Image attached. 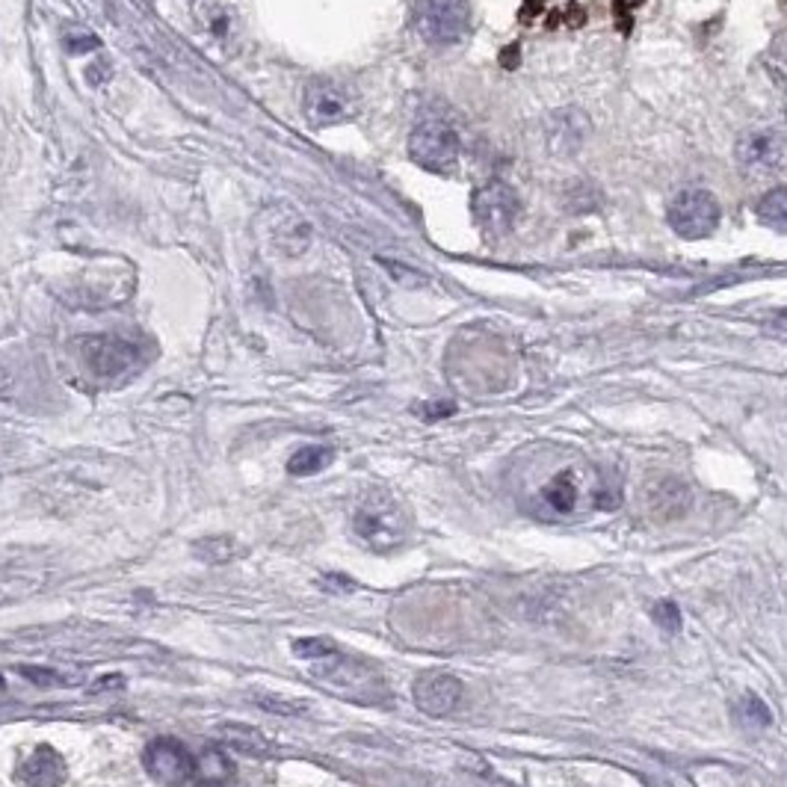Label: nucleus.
<instances>
[{
    "mask_svg": "<svg viewBox=\"0 0 787 787\" xmlns=\"http://www.w3.org/2000/svg\"><path fill=\"white\" fill-rule=\"evenodd\" d=\"M232 779H237V773H234V764L228 761V755L223 749H205L196 758V776H193V785L196 787L223 785V781Z\"/></svg>",
    "mask_w": 787,
    "mask_h": 787,
    "instance_id": "nucleus-17",
    "label": "nucleus"
},
{
    "mask_svg": "<svg viewBox=\"0 0 787 787\" xmlns=\"http://www.w3.org/2000/svg\"><path fill=\"white\" fill-rule=\"evenodd\" d=\"M651 619L669 633H675L678 628H681V610H678L675 601H658V604L651 607Z\"/></svg>",
    "mask_w": 787,
    "mask_h": 787,
    "instance_id": "nucleus-24",
    "label": "nucleus"
},
{
    "mask_svg": "<svg viewBox=\"0 0 787 787\" xmlns=\"http://www.w3.org/2000/svg\"><path fill=\"white\" fill-rule=\"evenodd\" d=\"M255 701H258L264 710H273V714H285V717H299V714H305L308 710V701H299V699H278V692H264V696H255Z\"/></svg>",
    "mask_w": 787,
    "mask_h": 787,
    "instance_id": "nucleus-23",
    "label": "nucleus"
},
{
    "mask_svg": "<svg viewBox=\"0 0 787 787\" xmlns=\"http://www.w3.org/2000/svg\"><path fill=\"white\" fill-rule=\"evenodd\" d=\"M412 27L426 45H435V48L459 45L471 30V3L468 0H415Z\"/></svg>",
    "mask_w": 787,
    "mask_h": 787,
    "instance_id": "nucleus-5",
    "label": "nucleus"
},
{
    "mask_svg": "<svg viewBox=\"0 0 787 787\" xmlns=\"http://www.w3.org/2000/svg\"><path fill=\"white\" fill-rule=\"evenodd\" d=\"M773 62H776V66L787 75V39H779V42H776V48H773Z\"/></svg>",
    "mask_w": 787,
    "mask_h": 787,
    "instance_id": "nucleus-30",
    "label": "nucleus"
},
{
    "mask_svg": "<svg viewBox=\"0 0 787 787\" xmlns=\"http://www.w3.org/2000/svg\"><path fill=\"white\" fill-rule=\"evenodd\" d=\"M761 326H764V332H767V335L787 341V312L770 314V317H767V321H764Z\"/></svg>",
    "mask_w": 787,
    "mask_h": 787,
    "instance_id": "nucleus-27",
    "label": "nucleus"
},
{
    "mask_svg": "<svg viewBox=\"0 0 787 787\" xmlns=\"http://www.w3.org/2000/svg\"><path fill=\"white\" fill-rule=\"evenodd\" d=\"M501 62L506 66V69H515V62H519V48H512L510 53H501Z\"/></svg>",
    "mask_w": 787,
    "mask_h": 787,
    "instance_id": "nucleus-31",
    "label": "nucleus"
},
{
    "mask_svg": "<svg viewBox=\"0 0 787 787\" xmlns=\"http://www.w3.org/2000/svg\"><path fill=\"white\" fill-rule=\"evenodd\" d=\"M667 219L672 225V232L683 240H705L719 228L722 208H719L717 196L710 190L687 187L669 201Z\"/></svg>",
    "mask_w": 787,
    "mask_h": 787,
    "instance_id": "nucleus-6",
    "label": "nucleus"
},
{
    "mask_svg": "<svg viewBox=\"0 0 787 787\" xmlns=\"http://www.w3.org/2000/svg\"><path fill=\"white\" fill-rule=\"evenodd\" d=\"M740 714H744V722H749V726H770V710L758 696H746L740 701Z\"/></svg>",
    "mask_w": 787,
    "mask_h": 787,
    "instance_id": "nucleus-25",
    "label": "nucleus"
},
{
    "mask_svg": "<svg viewBox=\"0 0 787 787\" xmlns=\"http://www.w3.org/2000/svg\"><path fill=\"white\" fill-rule=\"evenodd\" d=\"M598 501H601V483L587 465L560 468L533 494V506L545 519H569L583 506H598Z\"/></svg>",
    "mask_w": 787,
    "mask_h": 787,
    "instance_id": "nucleus-2",
    "label": "nucleus"
},
{
    "mask_svg": "<svg viewBox=\"0 0 787 787\" xmlns=\"http://www.w3.org/2000/svg\"><path fill=\"white\" fill-rule=\"evenodd\" d=\"M193 551H196V557L205 562H228L234 560V542L228 537H217V539H201V542H196L193 545Z\"/></svg>",
    "mask_w": 787,
    "mask_h": 787,
    "instance_id": "nucleus-21",
    "label": "nucleus"
},
{
    "mask_svg": "<svg viewBox=\"0 0 787 787\" xmlns=\"http://www.w3.org/2000/svg\"><path fill=\"white\" fill-rule=\"evenodd\" d=\"M735 160L737 169L749 178H770L785 169L787 142L776 130H752L737 139Z\"/></svg>",
    "mask_w": 787,
    "mask_h": 787,
    "instance_id": "nucleus-11",
    "label": "nucleus"
},
{
    "mask_svg": "<svg viewBox=\"0 0 787 787\" xmlns=\"http://www.w3.org/2000/svg\"><path fill=\"white\" fill-rule=\"evenodd\" d=\"M649 510L655 519L660 521H675L687 515L692 506V492L678 480H658L649 485Z\"/></svg>",
    "mask_w": 787,
    "mask_h": 787,
    "instance_id": "nucleus-15",
    "label": "nucleus"
},
{
    "mask_svg": "<svg viewBox=\"0 0 787 787\" xmlns=\"http://www.w3.org/2000/svg\"><path fill=\"white\" fill-rule=\"evenodd\" d=\"M98 39L92 33H69L66 36V51L69 53H83V51H96Z\"/></svg>",
    "mask_w": 787,
    "mask_h": 787,
    "instance_id": "nucleus-26",
    "label": "nucleus"
},
{
    "mask_svg": "<svg viewBox=\"0 0 787 787\" xmlns=\"http://www.w3.org/2000/svg\"><path fill=\"white\" fill-rule=\"evenodd\" d=\"M308 675L317 683H323V687L335 690L337 696H346V699L380 701L388 692L376 669H371L362 660L350 658L337 646L326 651L323 658L308 660Z\"/></svg>",
    "mask_w": 787,
    "mask_h": 787,
    "instance_id": "nucleus-3",
    "label": "nucleus"
},
{
    "mask_svg": "<svg viewBox=\"0 0 787 787\" xmlns=\"http://www.w3.org/2000/svg\"><path fill=\"white\" fill-rule=\"evenodd\" d=\"M382 264L394 273V278H412V285L415 287H421V285H426V276H421V273H415V269H406V267H400V264H391V260H385L382 258Z\"/></svg>",
    "mask_w": 787,
    "mask_h": 787,
    "instance_id": "nucleus-28",
    "label": "nucleus"
},
{
    "mask_svg": "<svg viewBox=\"0 0 787 787\" xmlns=\"http://www.w3.org/2000/svg\"><path fill=\"white\" fill-rule=\"evenodd\" d=\"M18 675H24V678H30L33 683H60V687H75V683H80V675H69L62 672V669H42V667H18Z\"/></svg>",
    "mask_w": 787,
    "mask_h": 787,
    "instance_id": "nucleus-22",
    "label": "nucleus"
},
{
    "mask_svg": "<svg viewBox=\"0 0 787 787\" xmlns=\"http://www.w3.org/2000/svg\"><path fill=\"white\" fill-rule=\"evenodd\" d=\"M592 137V119L578 107H560L548 112L545 119V148L554 157L578 155Z\"/></svg>",
    "mask_w": 787,
    "mask_h": 787,
    "instance_id": "nucleus-13",
    "label": "nucleus"
},
{
    "mask_svg": "<svg viewBox=\"0 0 787 787\" xmlns=\"http://www.w3.org/2000/svg\"><path fill=\"white\" fill-rule=\"evenodd\" d=\"M78 355L98 382L121 385L142 367V353L137 344L119 335H92L78 344Z\"/></svg>",
    "mask_w": 787,
    "mask_h": 787,
    "instance_id": "nucleus-4",
    "label": "nucleus"
},
{
    "mask_svg": "<svg viewBox=\"0 0 787 787\" xmlns=\"http://www.w3.org/2000/svg\"><path fill=\"white\" fill-rule=\"evenodd\" d=\"M350 528H353V537L364 548H371L373 554H391L409 542L412 521L394 494L367 492L355 501L350 512Z\"/></svg>",
    "mask_w": 787,
    "mask_h": 787,
    "instance_id": "nucleus-1",
    "label": "nucleus"
},
{
    "mask_svg": "<svg viewBox=\"0 0 787 787\" xmlns=\"http://www.w3.org/2000/svg\"><path fill=\"white\" fill-rule=\"evenodd\" d=\"M335 459V450L326 447V444H308V447H299L294 456L287 459V474L291 476H314L321 474L323 468L332 465Z\"/></svg>",
    "mask_w": 787,
    "mask_h": 787,
    "instance_id": "nucleus-19",
    "label": "nucleus"
},
{
    "mask_svg": "<svg viewBox=\"0 0 787 787\" xmlns=\"http://www.w3.org/2000/svg\"><path fill=\"white\" fill-rule=\"evenodd\" d=\"M193 12L196 21L208 36H214L217 42H232L234 30H237V16L232 9L223 7L219 0H193Z\"/></svg>",
    "mask_w": 787,
    "mask_h": 787,
    "instance_id": "nucleus-16",
    "label": "nucleus"
},
{
    "mask_svg": "<svg viewBox=\"0 0 787 787\" xmlns=\"http://www.w3.org/2000/svg\"><path fill=\"white\" fill-rule=\"evenodd\" d=\"M456 412V406L453 403H430V406H421V415L430 417V421H435V417H444V415H453Z\"/></svg>",
    "mask_w": 787,
    "mask_h": 787,
    "instance_id": "nucleus-29",
    "label": "nucleus"
},
{
    "mask_svg": "<svg viewBox=\"0 0 787 787\" xmlns=\"http://www.w3.org/2000/svg\"><path fill=\"white\" fill-rule=\"evenodd\" d=\"M409 157L426 173H453L459 164V134L444 121H424L409 134Z\"/></svg>",
    "mask_w": 787,
    "mask_h": 787,
    "instance_id": "nucleus-8",
    "label": "nucleus"
},
{
    "mask_svg": "<svg viewBox=\"0 0 787 787\" xmlns=\"http://www.w3.org/2000/svg\"><path fill=\"white\" fill-rule=\"evenodd\" d=\"M18 781L27 787H62L69 779V764L53 746H36L18 767Z\"/></svg>",
    "mask_w": 787,
    "mask_h": 787,
    "instance_id": "nucleus-14",
    "label": "nucleus"
},
{
    "mask_svg": "<svg viewBox=\"0 0 787 787\" xmlns=\"http://www.w3.org/2000/svg\"><path fill=\"white\" fill-rule=\"evenodd\" d=\"M142 767L164 787H184L196 776V758L178 737H155L142 749Z\"/></svg>",
    "mask_w": 787,
    "mask_h": 787,
    "instance_id": "nucleus-10",
    "label": "nucleus"
},
{
    "mask_svg": "<svg viewBox=\"0 0 787 787\" xmlns=\"http://www.w3.org/2000/svg\"><path fill=\"white\" fill-rule=\"evenodd\" d=\"M758 219L776 232H787V187H773L758 201Z\"/></svg>",
    "mask_w": 787,
    "mask_h": 787,
    "instance_id": "nucleus-20",
    "label": "nucleus"
},
{
    "mask_svg": "<svg viewBox=\"0 0 787 787\" xmlns=\"http://www.w3.org/2000/svg\"><path fill=\"white\" fill-rule=\"evenodd\" d=\"M412 696H415L417 710H424L426 717H450L462 705L465 687H462L456 675L430 669V672L417 675Z\"/></svg>",
    "mask_w": 787,
    "mask_h": 787,
    "instance_id": "nucleus-12",
    "label": "nucleus"
},
{
    "mask_svg": "<svg viewBox=\"0 0 787 787\" xmlns=\"http://www.w3.org/2000/svg\"><path fill=\"white\" fill-rule=\"evenodd\" d=\"M471 210H474V223L480 225V232L489 240H501L515 228V219H519V193L512 190L510 184L489 181L474 190Z\"/></svg>",
    "mask_w": 787,
    "mask_h": 787,
    "instance_id": "nucleus-7",
    "label": "nucleus"
},
{
    "mask_svg": "<svg viewBox=\"0 0 787 787\" xmlns=\"http://www.w3.org/2000/svg\"><path fill=\"white\" fill-rule=\"evenodd\" d=\"M210 787H243V785L237 779H232V781H223V785H210Z\"/></svg>",
    "mask_w": 787,
    "mask_h": 787,
    "instance_id": "nucleus-32",
    "label": "nucleus"
},
{
    "mask_svg": "<svg viewBox=\"0 0 787 787\" xmlns=\"http://www.w3.org/2000/svg\"><path fill=\"white\" fill-rule=\"evenodd\" d=\"M303 112H305V121L317 130L344 125V121H350L355 116L353 92H350L346 87H341L337 80L314 78L308 80V87H305Z\"/></svg>",
    "mask_w": 787,
    "mask_h": 787,
    "instance_id": "nucleus-9",
    "label": "nucleus"
},
{
    "mask_svg": "<svg viewBox=\"0 0 787 787\" xmlns=\"http://www.w3.org/2000/svg\"><path fill=\"white\" fill-rule=\"evenodd\" d=\"M785 112H787V107H785Z\"/></svg>",
    "mask_w": 787,
    "mask_h": 787,
    "instance_id": "nucleus-33",
    "label": "nucleus"
},
{
    "mask_svg": "<svg viewBox=\"0 0 787 787\" xmlns=\"http://www.w3.org/2000/svg\"><path fill=\"white\" fill-rule=\"evenodd\" d=\"M219 735L225 737V744L234 746L237 752L252 755V758H269L276 752L273 740H267V735H260L258 728L252 726H223Z\"/></svg>",
    "mask_w": 787,
    "mask_h": 787,
    "instance_id": "nucleus-18",
    "label": "nucleus"
}]
</instances>
